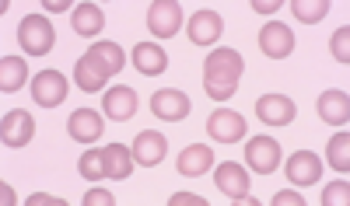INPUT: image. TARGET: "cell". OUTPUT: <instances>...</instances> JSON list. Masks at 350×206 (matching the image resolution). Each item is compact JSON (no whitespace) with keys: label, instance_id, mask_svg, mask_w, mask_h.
Returning <instances> with one entry per match:
<instances>
[{"label":"cell","instance_id":"obj_1","mask_svg":"<svg viewBox=\"0 0 350 206\" xmlns=\"http://www.w3.org/2000/svg\"><path fill=\"white\" fill-rule=\"evenodd\" d=\"M242 70H245V60H242L239 49H231V46L211 49L207 60H203V87H207V95L214 102H228L239 91Z\"/></svg>","mask_w":350,"mask_h":206},{"label":"cell","instance_id":"obj_2","mask_svg":"<svg viewBox=\"0 0 350 206\" xmlns=\"http://www.w3.org/2000/svg\"><path fill=\"white\" fill-rule=\"evenodd\" d=\"M18 46H21L28 56H46V53H53V46H56L53 21L42 18V14L21 18V25H18Z\"/></svg>","mask_w":350,"mask_h":206},{"label":"cell","instance_id":"obj_3","mask_svg":"<svg viewBox=\"0 0 350 206\" xmlns=\"http://www.w3.org/2000/svg\"><path fill=\"white\" fill-rule=\"evenodd\" d=\"M245 161H249V168L256 175H273L280 168V161H284L280 158V143L273 136H252L245 143Z\"/></svg>","mask_w":350,"mask_h":206},{"label":"cell","instance_id":"obj_4","mask_svg":"<svg viewBox=\"0 0 350 206\" xmlns=\"http://www.w3.org/2000/svg\"><path fill=\"white\" fill-rule=\"evenodd\" d=\"M259 49H262V56H270V60H287V56L295 53V32H291L284 21H267L259 28Z\"/></svg>","mask_w":350,"mask_h":206},{"label":"cell","instance_id":"obj_5","mask_svg":"<svg viewBox=\"0 0 350 206\" xmlns=\"http://www.w3.org/2000/svg\"><path fill=\"white\" fill-rule=\"evenodd\" d=\"M32 98H36V105H42V108L64 105V102H67V77H64L60 70H42V74H36V80H32Z\"/></svg>","mask_w":350,"mask_h":206},{"label":"cell","instance_id":"obj_6","mask_svg":"<svg viewBox=\"0 0 350 206\" xmlns=\"http://www.w3.org/2000/svg\"><path fill=\"white\" fill-rule=\"evenodd\" d=\"M148 28L158 39H172L183 28V8L179 0H154L148 11Z\"/></svg>","mask_w":350,"mask_h":206},{"label":"cell","instance_id":"obj_7","mask_svg":"<svg viewBox=\"0 0 350 206\" xmlns=\"http://www.w3.org/2000/svg\"><path fill=\"white\" fill-rule=\"evenodd\" d=\"M214 186H217L231 203H245V199H249V175H245V168L235 164V161H224V164L214 168Z\"/></svg>","mask_w":350,"mask_h":206},{"label":"cell","instance_id":"obj_8","mask_svg":"<svg viewBox=\"0 0 350 206\" xmlns=\"http://www.w3.org/2000/svg\"><path fill=\"white\" fill-rule=\"evenodd\" d=\"M319 175H323V158L315 151H295L287 158V182L291 186H298V189L315 186Z\"/></svg>","mask_w":350,"mask_h":206},{"label":"cell","instance_id":"obj_9","mask_svg":"<svg viewBox=\"0 0 350 206\" xmlns=\"http://www.w3.org/2000/svg\"><path fill=\"white\" fill-rule=\"evenodd\" d=\"M207 133L217 143H239L245 136V115L231 112V108H217V112H211V119H207Z\"/></svg>","mask_w":350,"mask_h":206},{"label":"cell","instance_id":"obj_10","mask_svg":"<svg viewBox=\"0 0 350 206\" xmlns=\"http://www.w3.org/2000/svg\"><path fill=\"white\" fill-rule=\"evenodd\" d=\"M256 115H259V123H267V126H287L298 115V105L287 95H259L256 98Z\"/></svg>","mask_w":350,"mask_h":206},{"label":"cell","instance_id":"obj_11","mask_svg":"<svg viewBox=\"0 0 350 206\" xmlns=\"http://www.w3.org/2000/svg\"><path fill=\"white\" fill-rule=\"evenodd\" d=\"M189 98L183 91H175V87H161V91L151 95V112L158 115V119L165 123H183L186 115H189Z\"/></svg>","mask_w":350,"mask_h":206},{"label":"cell","instance_id":"obj_12","mask_svg":"<svg viewBox=\"0 0 350 206\" xmlns=\"http://www.w3.org/2000/svg\"><path fill=\"white\" fill-rule=\"evenodd\" d=\"M0 136H4V143L14 147V151L18 147H28L32 136H36V119L25 108H11L4 115V123H0Z\"/></svg>","mask_w":350,"mask_h":206},{"label":"cell","instance_id":"obj_13","mask_svg":"<svg viewBox=\"0 0 350 206\" xmlns=\"http://www.w3.org/2000/svg\"><path fill=\"white\" fill-rule=\"evenodd\" d=\"M109 67L98 60V56L92 53V49H88L84 56H81V60L74 63V80H77V87H81V91H102V87L109 84Z\"/></svg>","mask_w":350,"mask_h":206},{"label":"cell","instance_id":"obj_14","mask_svg":"<svg viewBox=\"0 0 350 206\" xmlns=\"http://www.w3.org/2000/svg\"><path fill=\"white\" fill-rule=\"evenodd\" d=\"M130 151H133V161H137V164L154 168V164H161L165 154H168V140H165L158 130H144V133H137V140H133Z\"/></svg>","mask_w":350,"mask_h":206},{"label":"cell","instance_id":"obj_15","mask_svg":"<svg viewBox=\"0 0 350 206\" xmlns=\"http://www.w3.org/2000/svg\"><path fill=\"white\" fill-rule=\"evenodd\" d=\"M175 168H179V175H186V179H200V175H207L214 168V151L207 143H189L179 151V158H175Z\"/></svg>","mask_w":350,"mask_h":206},{"label":"cell","instance_id":"obj_16","mask_svg":"<svg viewBox=\"0 0 350 206\" xmlns=\"http://www.w3.org/2000/svg\"><path fill=\"white\" fill-rule=\"evenodd\" d=\"M102 112L109 115V119H116V123L133 119V115H137V91H133V87H126V84L109 87L105 102H102Z\"/></svg>","mask_w":350,"mask_h":206},{"label":"cell","instance_id":"obj_17","mask_svg":"<svg viewBox=\"0 0 350 206\" xmlns=\"http://www.w3.org/2000/svg\"><path fill=\"white\" fill-rule=\"evenodd\" d=\"M67 133L77 143H95L105 133V119L98 112H92V108H77V112H70V119H67Z\"/></svg>","mask_w":350,"mask_h":206},{"label":"cell","instance_id":"obj_18","mask_svg":"<svg viewBox=\"0 0 350 206\" xmlns=\"http://www.w3.org/2000/svg\"><path fill=\"white\" fill-rule=\"evenodd\" d=\"M224 32V21L217 11H196L189 18V42L193 46H214Z\"/></svg>","mask_w":350,"mask_h":206},{"label":"cell","instance_id":"obj_19","mask_svg":"<svg viewBox=\"0 0 350 206\" xmlns=\"http://www.w3.org/2000/svg\"><path fill=\"white\" fill-rule=\"evenodd\" d=\"M315 108H319V119L323 123H329V126H347L350 123V98H347V91H323L319 95V102H315Z\"/></svg>","mask_w":350,"mask_h":206},{"label":"cell","instance_id":"obj_20","mask_svg":"<svg viewBox=\"0 0 350 206\" xmlns=\"http://www.w3.org/2000/svg\"><path fill=\"white\" fill-rule=\"evenodd\" d=\"M102 154H105V179H112V182L130 179L137 161H133V151L126 143H109V147H102Z\"/></svg>","mask_w":350,"mask_h":206},{"label":"cell","instance_id":"obj_21","mask_svg":"<svg viewBox=\"0 0 350 206\" xmlns=\"http://www.w3.org/2000/svg\"><path fill=\"white\" fill-rule=\"evenodd\" d=\"M133 67L140 74H148V77H158L168 70V53L158 46V42H140L133 49Z\"/></svg>","mask_w":350,"mask_h":206},{"label":"cell","instance_id":"obj_22","mask_svg":"<svg viewBox=\"0 0 350 206\" xmlns=\"http://www.w3.org/2000/svg\"><path fill=\"white\" fill-rule=\"evenodd\" d=\"M70 21H74V32H77V35H84V39L98 35L102 28H105V14H102V8H98V4H77V8H74V14H70Z\"/></svg>","mask_w":350,"mask_h":206},{"label":"cell","instance_id":"obj_23","mask_svg":"<svg viewBox=\"0 0 350 206\" xmlns=\"http://www.w3.org/2000/svg\"><path fill=\"white\" fill-rule=\"evenodd\" d=\"M25 77H28V67H25L21 56H4V60H0V91H4V95L21 91Z\"/></svg>","mask_w":350,"mask_h":206},{"label":"cell","instance_id":"obj_24","mask_svg":"<svg viewBox=\"0 0 350 206\" xmlns=\"http://www.w3.org/2000/svg\"><path fill=\"white\" fill-rule=\"evenodd\" d=\"M291 14H295V21L319 25L329 14V0H291Z\"/></svg>","mask_w":350,"mask_h":206},{"label":"cell","instance_id":"obj_25","mask_svg":"<svg viewBox=\"0 0 350 206\" xmlns=\"http://www.w3.org/2000/svg\"><path fill=\"white\" fill-rule=\"evenodd\" d=\"M92 53L98 56V60L109 67V74L116 77V74H123V63H126V56H123V49H120V42H95L92 46Z\"/></svg>","mask_w":350,"mask_h":206},{"label":"cell","instance_id":"obj_26","mask_svg":"<svg viewBox=\"0 0 350 206\" xmlns=\"http://www.w3.org/2000/svg\"><path fill=\"white\" fill-rule=\"evenodd\" d=\"M326 158L336 171H347L350 168V133H336L326 147Z\"/></svg>","mask_w":350,"mask_h":206},{"label":"cell","instance_id":"obj_27","mask_svg":"<svg viewBox=\"0 0 350 206\" xmlns=\"http://www.w3.org/2000/svg\"><path fill=\"white\" fill-rule=\"evenodd\" d=\"M77 171H81V179H88V182L105 179V154H102V151H88V154H81Z\"/></svg>","mask_w":350,"mask_h":206},{"label":"cell","instance_id":"obj_28","mask_svg":"<svg viewBox=\"0 0 350 206\" xmlns=\"http://www.w3.org/2000/svg\"><path fill=\"white\" fill-rule=\"evenodd\" d=\"M329 46H333V56L347 67V63H350V28H347V25L333 32V42H329Z\"/></svg>","mask_w":350,"mask_h":206},{"label":"cell","instance_id":"obj_29","mask_svg":"<svg viewBox=\"0 0 350 206\" xmlns=\"http://www.w3.org/2000/svg\"><path fill=\"white\" fill-rule=\"evenodd\" d=\"M350 203V186L347 182H333L323 192V206H347Z\"/></svg>","mask_w":350,"mask_h":206},{"label":"cell","instance_id":"obj_30","mask_svg":"<svg viewBox=\"0 0 350 206\" xmlns=\"http://www.w3.org/2000/svg\"><path fill=\"white\" fill-rule=\"evenodd\" d=\"M84 206H116V196L105 189H88L84 192Z\"/></svg>","mask_w":350,"mask_h":206},{"label":"cell","instance_id":"obj_31","mask_svg":"<svg viewBox=\"0 0 350 206\" xmlns=\"http://www.w3.org/2000/svg\"><path fill=\"white\" fill-rule=\"evenodd\" d=\"M168 203H172V206H207V199H203V196H193V192H175Z\"/></svg>","mask_w":350,"mask_h":206},{"label":"cell","instance_id":"obj_32","mask_svg":"<svg viewBox=\"0 0 350 206\" xmlns=\"http://www.w3.org/2000/svg\"><path fill=\"white\" fill-rule=\"evenodd\" d=\"M273 206H305V196H301V192H287V189H284V192H277V196H273Z\"/></svg>","mask_w":350,"mask_h":206},{"label":"cell","instance_id":"obj_33","mask_svg":"<svg viewBox=\"0 0 350 206\" xmlns=\"http://www.w3.org/2000/svg\"><path fill=\"white\" fill-rule=\"evenodd\" d=\"M284 8V0H252V11L256 14H273Z\"/></svg>","mask_w":350,"mask_h":206},{"label":"cell","instance_id":"obj_34","mask_svg":"<svg viewBox=\"0 0 350 206\" xmlns=\"http://www.w3.org/2000/svg\"><path fill=\"white\" fill-rule=\"evenodd\" d=\"M28 206H67V203H64V199H53V196H42V192H39V196H32V199H28Z\"/></svg>","mask_w":350,"mask_h":206},{"label":"cell","instance_id":"obj_35","mask_svg":"<svg viewBox=\"0 0 350 206\" xmlns=\"http://www.w3.org/2000/svg\"><path fill=\"white\" fill-rule=\"evenodd\" d=\"M46 11H53V14L67 11V0H46Z\"/></svg>","mask_w":350,"mask_h":206},{"label":"cell","instance_id":"obj_36","mask_svg":"<svg viewBox=\"0 0 350 206\" xmlns=\"http://www.w3.org/2000/svg\"><path fill=\"white\" fill-rule=\"evenodd\" d=\"M0 199H4V203H8V206H11V203H14V189H11V186H8V182H4V186H0Z\"/></svg>","mask_w":350,"mask_h":206}]
</instances>
